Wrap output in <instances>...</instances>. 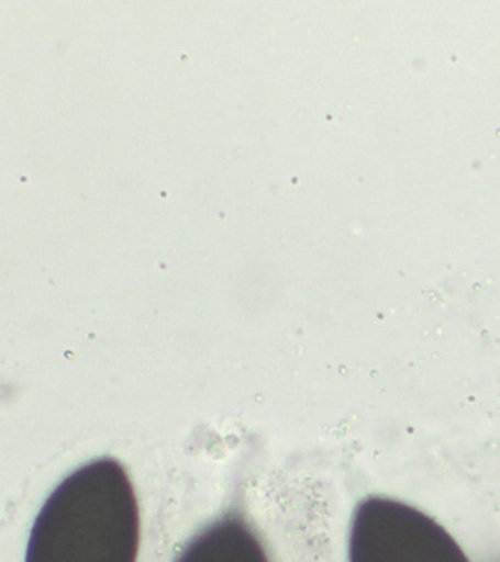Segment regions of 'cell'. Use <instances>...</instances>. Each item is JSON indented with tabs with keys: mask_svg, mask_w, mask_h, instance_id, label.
Here are the masks:
<instances>
[{
	"mask_svg": "<svg viewBox=\"0 0 500 562\" xmlns=\"http://www.w3.org/2000/svg\"><path fill=\"white\" fill-rule=\"evenodd\" d=\"M140 508L124 465L90 461L52 491L27 543L25 562H137Z\"/></svg>",
	"mask_w": 500,
	"mask_h": 562,
	"instance_id": "cell-1",
	"label": "cell"
},
{
	"mask_svg": "<svg viewBox=\"0 0 500 562\" xmlns=\"http://www.w3.org/2000/svg\"><path fill=\"white\" fill-rule=\"evenodd\" d=\"M349 562H469L434 518L401 501L367 496L351 520Z\"/></svg>",
	"mask_w": 500,
	"mask_h": 562,
	"instance_id": "cell-2",
	"label": "cell"
},
{
	"mask_svg": "<svg viewBox=\"0 0 500 562\" xmlns=\"http://www.w3.org/2000/svg\"><path fill=\"white\" fill-rule=\"evenodd\" d=\"M177 562H269V558L247 520L227 514L199 531Z\"/></svg>",
	"mask_w": 500,
	"mask_h": 562,
	"instance_id": "cell-3",
	"label": "cell"
}]
</instances>
